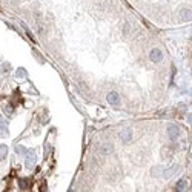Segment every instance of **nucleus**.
Segmentation results:
<instances>
[{
    "label": "nucleus",
    "mask_w": 192,
    "mask_h": 192,
    "mask_svg": "<svg viewBox=\"0 0 192 192\" xmlns=\"http://www.w3.org/2000/svg\"><path fill=\"white\" fill-rule=\"evenodd\" d=\"M120 140L123 143H129L132 140V129L131 128H125L122 132H120Z\"/></svg>",
    "instance_id": "f257e3e1"
},
{
    "label": "nucleus",
    "mask_w": 192,
    "mask_h": 192,
    "mask_svg": "<svg viewBox=\"0 0 192 192\" xmlns=\"http://www.w3.org/2000/svg\"><path fill=\"white\" fill-rule=\"evenodd\" d=\"M35 162H37V158H35V154H34L32 151H29V154L26 155V160H25V165H26V168H28V169H32V168L35 166Z\"/></svg>",
    "instance_id": "f03ea898"
},
{
    "label": "nucleus",
    "mask_w": 192,
    "mask_h": 192,
    "mask_svg": "<svg viewBox=\"0 0 192 192\" xmlns=\"http://www.w3.org/2000/svg\"><path fill=\"white\" fill-rule=\"evenodd\" d=\"M149 57H151V60H152L154 63H160V62L163 60V52H162L160 49H152L151 54H149Z\"/></svg>",
    "instance_id": "7ed1b4c3"
},
{
    "label": "nucleus",
    "mask_w": 192,
    "mask_h": 192,
    "mask_svg": "<svg viewBox=\"0 0 192 192\" xmlns=\"http://www.w3.org/2000/svg\"><path fill=\"white\" fill-rule=\"evenodd\" d=\"M100 152L105 154V155H109L111 152H114V146H112L111 143H103V144L100 146Z\"/></svg>",
    "instance_id": "20e7f679"
},
{
    "label": "nucleus",
    "mask_w": 192,
    "mask_h": 192,
    "mask_svg": "<svg viewBox=\"0 0 192 192\" xmlns=\"http://www.w3.org/2000/svg\"><path fill=\"white\" fill-rule=\"evenodd\" d=\"M177 169H178V166H177V165H174V166H172V168H169V169H165V168H163L162 177H165V178H169L171 175H174V174L177 172Z\"/></svg>",
    "instance_id": "39448f33"
},
{
    "label": "nucleus",
    "mask_w": 192,
    "mask_h": 192,
    "mask_svg": "<svg viewBox=\"0 0 192 192\" xmlns=\"http://www.w3.org/2000/svg\"><path fill=\"white\" fill-rule=\"evenodd\" d=\"M119 100H120V97H119V94L115 92V91H112V92L108 94V103H111V105H117Z\"/></svg>",
    "instance_id": "423d86ee"
},
{
    "label": "nucleus",
    "mask_w": 192,
    "mask_h": 192,
    "mask_svg": "<svg viewBox=\"0 0 192 192\" xmlns=\"http://www.w3.org/2000/svg\"><path fill=\"white\" fill-rule=\"evenodd\" d=\"M168 134H169L171 140H177V137H178V128L177 126H169L168 128Z\"/></svg>",
    "instance_id": "0eeeda50"
},
{
    "label": "nucleus",
    "mask_w": 192,
    "mask_h": 192,
    "mask_svg": "<svg viewBox=\"0 0 192 192\" xmlns=\"http://www.w3.org/2000/svg\"><path fill=\"white\" fill-rule=\"evenodd\" d=\"M6 126H8V123L0 117V137H5L6 134H8V131H6Z\"/></svg>",
    "instance_id": "6e6552de"
},
{
    "label": "nucleus",
    "mask_w": 192,
    "mask_h": 192,
    "mask_svg": "<svg viewBox=\"0 0 192 192\" xmlns=\"http://www.w3.org/2000/svg\"><path fill=\"white\" fill-rule=\"evenodd\" d=\"M16 75H17V79H20V80H25V79H26V75H28V72H26L23 68H19V69L16 71Z\"/></svg>",
    "instance_id": "1a4fd4ad"
},
{
    "label": "nucleus",
    "mask_w": 192,
    "mask_h": 192,
    "mask_svg": "<svg viewBox=\"0 0 192 192\" xmlns=\"http://www.w3.org/2000/svg\"><path fill=\"white\" fill-rule=\"evenodd\" d=\"M162 172H163L162 166H155V168H152V171H151L152 177H162Z\"/></svg>",
    "instance_id": "9d476101"
},
{
    "label": "nucleus",
    "mask_w": 192,
    "mask_h": 192,
    "mask_svg": "<svg viewBox=\"0 0 192 192\" xmlns=\"http://www.w3.org/2000/svg\"><path fill=\"white\" fill-rule=\"evenodd\" d=\"M186 186H187V183H186V180H184V178L178 180V181H177V184H175L177 190H184V189H186Z\"/></svg>",
    "instance_id": "9b49d317"
},
{
    "label": "nucleus",
    "mask_w": 192,
    "mask_h": 192,
    "mask_svg": "<svg viewBox=\"0 0 192 192\" xmlns=\"http://www.w3.org/2000/svg\"><path fill=\"white\" fill-rule=\"evenodd\" d=\"M6 154H8V148L5 144H2V146H0V160H5Z\"/></svg>",
    "instance_id": "f8f14e48"
},
{
    "label": "nucleus",
    "mask_w": 192,
    "mask_h": 192,
    "mask_svg": "<svg viewBox=\"0 0 192 192\" xmlns=\"http://www.w3.org/2000/svg\"><path fill=\"white\" fill-rule=\"evenodd\" d=\"M181 17H183V20H189L190 19V9H183L181 11Z\"/></svg>",
    "instance_id": "ddd939ff"
},
{
    "label": "nucleus",
    "mask_w": 192,
    "mask_h": 192,
    "mask_svg": "<svg viewBox=\"0 0 192 192\" xmlns=\"http://www.w3.org/2000/svg\"><path fill=\"white\" fill-rule=\"evenodd\" d=\"M19 186H20V189H28V183H26V180H19Z\"/></svg>",
    "instance_id": "4468645a"
},
{
    "label": "nucleus",
    "mask_w": 192,
    "mask_h": 192,
    "mask_svg": "<svg viewBox=\"0 0 192 192\" xmlns=\"http://www.w3.org/2000/svg\"><path fill=\"white\" fill-rule=\"evenodd\" d=\"M123 32H125V34H129V32H131V25H129V23H125V25H123Z\"/></svg>",
    "instance_id": "2eb2a0df"
},
{
    "label": "nucleus",
    "mask_w": 192,
    "mask_h": 192,
    "mask_svg": "<svg viewBox=\"0 0 192 192\" xmlns=\"http://www.w3.org/2000/svg\"><path fill=\"white\" fill-rule=\"evenodd\" d=\"M16 152H17V154H25L26 149H25L23 146H16Z\"/></svg>",
    "instance_id": "dca6fc26"
},
{
    "label": "nucleus",
    "mask_w": 192,
    "mask_h": 192,
    "mask_svg": "<svg viewBox=\"0 0 192 192\" xmlns=\"http://www.w3.org/2000/svg\"><path fill=\"white\" fill-rule=\"evenodd\" d=\"M5 112H6V114H11V112H12V108H11V106H6V108H5Z\"/></svg>",
    "instance_id": "f3484780"
}]
</instances>
